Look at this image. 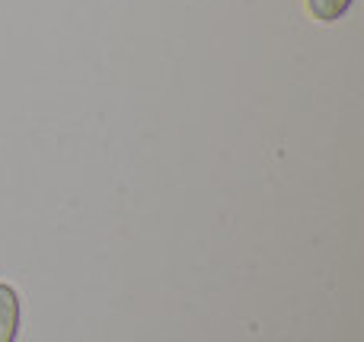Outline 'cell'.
<instances>
[{
	"label": "cell",
	"instance_id": "1",
	"mask_svg": "<svg viewBox=\"0 0 364 342\" xmlns=\"http://www.w3.org/2000/svg\"><path fill=\"white\" fill-rule=\"evenodd\" d=\"M19 333V294L13 285L0 282V342H16Z\"/></svg>",
	"mask_w": 364,
	"mask_h": 342
},
{
	"label": "cell",
	"instance_id": "2",
	"mask_svg": "<svg viewBox=\"0 0 364 342\" xmlns=\"http://www.w3.org/2000/svg\"><path fill=\"white\" fill-rule=\"evenodd\" d=\"M348 6H352V0H307V10L320 23H339L348 13Z\"/></svg>",
	"mask_w": 364,
	"mask_h": 342
}]
</instances>
